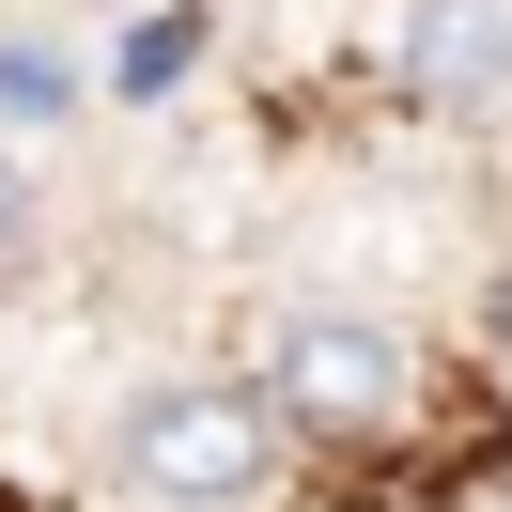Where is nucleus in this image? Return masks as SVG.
<instances>
[{"label": "nucleus", "instance_id": "obj_1", "mask_svg": "<svg viewBox=\"0 0 512 512\" xmlns=\"http://www.w3.org/2000/svg\"><path fill=\"white\" fill-rule=\"evenodd\" d=\"M249 404L280 419V435H311V450H388V435H419L435 373H419V342L373 326V311H295L280 342H264Z\"/></svg>", "mask_w": 512, "mask_h": 512}, {"label": "nucleus", "instance_id": "obj_2", "mask_svg": "<svg viewBox=\"0 0 512 512\" xmlns=\"http://www.w3.org/2000/svg\"><path fill=\"white\" fill-rule=\"evenodd\" d=\"M109 466H125V497L156 512H233L280 481V419L249 404V373H156L125 419H109Z\"/></svg>", "mask_w": 512, "mask_h": 512}, {"label": "nucleus", "instance_id": "obj_3", "mask_svg": "<svg viewBox=\"0 0 512 512\" xmlns=\"http://www.w3.org/2000/svg\"><path fill=\"white\" fill-rule=\"evenodd\" d=\"M419 109H497L512 94V0H404V47H388Z\"/></svg>", "mask_w": 512, "mask_h": 512}, {"label": "nucleus", "instance_id": "obj_4", "mask_svg": "<svg viewBox=\"0 0 512 512\" xmlns=\"http://www.w3.org/2000/svg\"><path fill=\"white\" fill-rule=\"evenodd\" d=\"M202 32H218L202 0H171V16H125V63H109V78H125V94H171V78L202 63Z\"/></svg>", "mask_w": 512, "mask_h": 512}, {"label": "nucleus", "instance_id": "obj_5", "mask_svg": "<svg viewBox=\"0 0 512 512\" xmlns=\"http://www.w3.org/2000/svg\"><path fill=\"white\" fill-rule=\"evenodd\" d=\"M78 94H94V78H78L63 47H0V125H63Z\"/></svg>", "mask_w": 512, "mask_h": 512}, {"label": "nucleus", "instance_id": "obj_6", "mask_svg": "<svg viewBox=\"0 0 512 512\" xmlns=\"http://www.w3.org/2000/svg\"><path fill=\"white\" fill-rule=\"evenodd\" d=\"M16 233H32V171H16V140H0V264H16Z\"/></svg>", "mask_w": 512, "mask_h": 512}, {"label": "nucleus", "instance_id": "obj_7", "mask_svg": "<svg viewBox=\"0 0 512 512\" xmlns=\"http://www.w3.org/2000/svg\"><path fill=\"white\" fill-rule=\"evenodd\" d=\"M497 342H512V280H497Z\"/></svg>", "mask_w": 512, "mask_h": 512}]
</instances>
